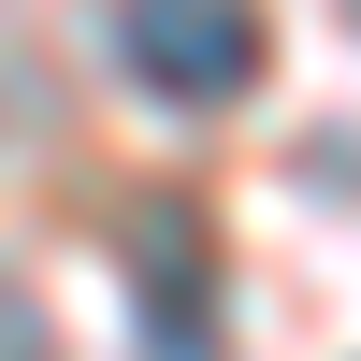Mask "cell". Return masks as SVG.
Listing matches in <instances>:
<instances>
[{
    "label": "cell",
    "instance_id": "2",
    "mask_svg": "<svg viewBox=\"0 0 361 361\" xmlns=\"http://www.w3.org/2000/svg\"><path fill=\"white\" fill-rule=\"evenodd\" d=\"M130 275H145V361H217V260L188 217H145Z\"/></svg>",
    "mask_w": 361,
    "mask_h": 361
},
{
    "label": "cell",
    "instance_id": "1",
    "mask_svg": "<svg viewBox=\"0 0 361 361\" xmlns=\"http://www.w3.org/2000/svg\"><path fill=\"white\" fill-rule=\"evenodd\" d=\"M102 15H116V58H130L159 102H246L260 58H275L260 0H102Z\"/></svg>",
    "mask_w": 361,
    "mask_h": 361
},
{
    "label": "cell",
    "instance_id": "3",
    "mask_svg": "<svg viewBox=\"0 0 361 361\" xmlns=\"http://www.w3.org/2000/svg\"><path fill=\"white\" fill-rule=\"evenodd\" d=\"M0 361H58V333H44V304H29L15 275H0Z\"/></svg>",
    "mask_w": 361,
    "mask_h": 361
}]
</instances>
